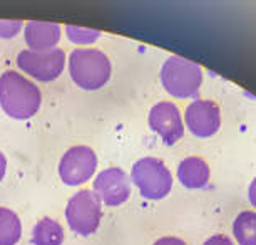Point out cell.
I'll return each mask as SVG.
<instances>
[{
	"mask_svg": "<svg viewBox=\"0 0 256 245\" xmlns=\"http://www.w3.org/2000/svg\"><path fill=\"white\" fill-rule=\"evenodd\" d=\"M98 168V155L89 146L69 148L59 163V176L66 185L79 186L94 176Z\"/></svg>",
	"mask_w": 256,
	"mask_h": 245,
	"instance_id": "7",
	"label": "cell"
},
{
	"mask_svg": "<svg viewBox=\"0 0 256 245\" xmlns=\"http://www.w3.org/2000/svg\"><path fill=\"white\" fill-rule=\"evenodd\" d=\"M149 128L162 139L164 145L172 146L184 134V124L180 113V108L168 101L154 104L148 116Z\"/></svg>",
	"mask_w": 256,
	"mask_h": 245,
	"instance_id": "8",
	"label": "cell"
},
{
	"mask_svg": "<svg viewBox=\"0 0 256 245\" xmlns=\"http://www.w3.org/2000/svg\"><path fill=\"white\" fill-rule=\"evenodd\" d=\"M152 245H186V242L181 238H178V237H161Z\"/></svg>",
	"mask_w": 256,
	"mask_h": 245,
	"instance_id": "19",
	"label": "cell"
},
{
	"mask_svg": "<svg viewBox=\"0 0 256 245\" xmlns=\"http://www.w3.org/2000/svg\"><path fill=\"white\" fill-rule=\"evenodd\" d=\"M64 228L54 218L44 217L36 223L32 230V245H62Z\"/></svg>",
	"mask_w": 256,
	"mask_h": 245,
	"instance_id": "13",
	"label": "cell"
},
{
	"mask_svg": "<svg viewBox=\"0 0 256 245\" xmlns=\"http://www.w3.org/2000/svg\"><path fill=\"white\" fill-rule=\"evenodd\" d=\"M22 29V21H0V39H12Z\"/></svg>",
	"mask_w": 256,
	"mask_h": 245,
	"instance_id": "17",
	"label": "cell"
},
{
	"mask_svg": "<svg viewBox=\"0 0 256 245\" xmlns=\"http://www.w3.org/2000/svg\"><path fill=\"white\" fill-rule=\"evenodd\" d=\"M66 218L72 232L80 237H89L98 232L100 225V218H102L100 200L90 190L77 191L67 201Z\"/></svg>",
	"mask_w": 256,
	"mask_h": 245,
	"instance_id": "5",
	"label": "cell"
},
{
	"mask_svg": "<svg viewBox=\"0 0 256 245\" xmlns=\"http://www.w3.org/2000/svg\"><path fill=\"white\" fill-rule=\"evenodd\" d=\"M202 245H234V242L228 237V235L216 233V235H211Z\"/></svg>",
	"mask_w": 256,
	"mask_h": 245,
	"instance_id": "18",
	"label": "cell"
},
{
	"mask_svg": "<svg viewBox=\"0 0 256 245\" xmlns=\"http://www.w3.org/2000/svg\"><path fill=\"white\" fill-rule=\"evenodd\" d=\"M6 171H7V158L2 151H0V181H2L4 176H6Z\"/></svg>",
	"mask_w": 256,
	"mask_h": 245,
	"instance_id": "21",
	"label": "cell"
},
{
	"mask_svg": "<svg viewBox=\"0 0 256 245\" xmlns=\"http://www.w3.org/2000/svg\"><path fill=\"white\" fill-rule=\"evenodd\" d=\"M22 237V223L10 208L0 206V245H16Z\"/></svg>",
	"mask_w": 256,
	"mask_h": 245,
	"instance_id": "14",
	"label": "cell"
},
{
	"mask_svg": "<svg viewBox=\"0 0 256 245\" xmlns=\"http://www.w3.org/2000/svg\"><path fill=\"white\" fill-rule=\"evenodd\" d=\"M92 191L108 206H119L131 196V180L120 168H108L96 176Z\"/></svg>",
	"mask_w": 256,
	"mask_h": 245,
	"instance_id": "9",
	"label": "cell"
},
{
	"mask_svg": "<svg viewBox=\"0 0 256 245\" xmlns=\"http://www.w3.org/2000/svg\"><path fill=\"white\" fill-rule=\"evenodd\" d=\"M211 170L201 156H188L178 166V180L188 190L204 188L210 181Z\"/></svg>",
	"mask_w": 256,
	"mask_h": 245,
	"instance_id": "12",
	"label": "cell"
},
{
	"mask_svg": "<svg viewBox=\"0 0 256 245\" xmlns=\"http://www.w3.org/2000/svg\"><path fill=\"white\" fill-rule=\"evenodd\" d=\"M42 104L40 89L16 71L0 76V108L14 119H30Z\"/></svg>",
	"mask_w": 256,
	"mask_h": 245,
	"instance_id": "1",
	"label": "cell"
},
{
	"mask_svg": "<svg viewBox=\"0 0 256 245\" xmlns=\"http://www.w3.org/2000/svg\"><path fill=\"white\" fill-rule=\"evenodd\" d=\"M24 36L30 51H50L56 49L60 41V26L54 22L32 21L27 24Z\"/></svg>",
	"mask_w": 256,
	"mask_h": 245,
	"instance_id": "11",
	"label": "cell"
},
{
	"mask_svg": "<svg viewBox=\"0 0 256 245\" xmlns=\"http://www.w3.org/2000/svg\"><path fill=\"white\" fill-rule=\"evenodd\" d=\"M112 66L99 49H74L69 56V74L77 88L99 91L109 83Z\"/></svg>",
	"mask_w": 256,
	"mask_h": 245,
	"instance_id": "2",
	"label": "cell"
},
{
	"mask_svg": "<svg viewBox=\"0 0 256 245\" xmlns=\"http://www.w3.org/2000/svg\"><path fill=\"white\" fill-rule=\"evenodd\" d=\"M131 180L146 200H162L172 188V175L166 163L152 156L141 158L134 163Z\"/></svg>",
	"mask_w": 256,
	"mask_h": 245,
	"instance_id": "4",
	"label": "cell"
},
{
	"mask_svg": "<svg viewBox=\"0 0 256 245\" xmlns=\"http://www.w3.org/2000/svg\"><path fill=\"white\" fill-rule=\"evenodd\" d=\"M66 34H67V39L77 46L94 44V42L102 36L100 31H92V29H84V27H76V26H66Z\"/></svg>",
	"mask_w": 256,
	"mask_h": 245,
	"instance_id": "16",
	"label": "cell"
},
{
	"mask_svg": "<svg viewBox=\"0 0 256 245\" xmlns=\"http://www.w3.org/2000/svg\"><path fill=\"white\" fill-rule=\"evenodd\" d=\"M161 84L168 94L178 99L194 98L202 84V69L186 57L171 56L161 67Z\"/></svg>",
	"mask_w": 256,
	"mask_h": 245,
	"instance_id": "3",
	"label": "cell"
},
{
	"mask_svg": "<svg viewBox=\"0 0 256 245\" xmlns=\"http://www.w3.org/2000/svg\"><path fill=\"white\" fill-rule=\"evenodd\" d=\"M184 121L196 138H211L220 131L221 109L211 99H196L186 108Z\"/></svg>",
	"mask_w": 256,
	"mask_h": 245,
	"instance_id": "10",
	"label": "cell"
},
{
	"mask_svg": "<svg viewBox=\"0 0 256 245\" xmlns=\"http://www.w3.org/2000/svg\"><path fill=\"white\" fill-rule=\"evenodd\" d=\"M248 198H250V203L256 208V176L251 181L250 188H248Z\"/></svg>",
	"mask_w": 256,
	"mask_h": 245,
	"instance_id": "20",
	"label": "cell"
},
{
	"mask_svg": "<svg viewBox=\"0 0 256 245\" xmlns=\"http://www.w3.org/2000/svg\"><path fill=\"white\" fill-rule=\"evenodd\" d=\"M233 235L240 245H256V212H241L233 222Z\"/></svg>",
	"mask_w": 256,
	"mask_h": 245,
	"instance_id": "15",
	"label": "cell"
},
{
	"mask_svg": "<svg viewBox=\"0 0 256 245\" xmlns=\"http://www.w3.org/2000/svg\"><path fill=\"white\" fill-rule=\"evenodd\" d=\"M17 66L30 78L40 81V83H50L59 78L64 71L66 52L57 47L40 52L26 49L17 56Z\"/></svg>",
	"mask_w": 256,
	"mask_h": 245,
	"instance_id": "6",
	"label": "cell"
}]
</instances>
